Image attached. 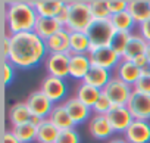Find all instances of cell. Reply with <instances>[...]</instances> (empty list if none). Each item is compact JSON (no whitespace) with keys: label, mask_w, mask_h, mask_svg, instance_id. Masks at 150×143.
<instances>
[{"label":"cell","mask_w":150,"mask_h":143,"mask_svg":"<svg viewBox=\"0 0 150 143\" xmlns=\"http://www.w3.org/2000/svg\"><path fill=\"white\" fill-rule=\"evenodd\" d=\"M47 55L46 41L34 31L11 36V53L8 60L15 68L31 69L40 62H44Z\"/></svg>","instance_id":"1"},{"label":"cell","mask_w":150,"mask_h":143,"mask_svg":"<svg viewBox=\"0 0 150 143\" xmlns=\"http://www.w3.org/2000/svg\"><path fill=\"white\" fill-rule=\"evenodd\" d=\"M3 18L9 36H13V34L34 31L38 15L31 2L16 0V2L8 3L6 8L3 5Z\"/></svg>","instance_id":"2"},{"label":"cell","mask_w":150,"mask_h":143,"mask_svg":"<svg viewBox=\"0 0 150 143\" xmlns=\"http://www.w3.org/2000/svg\"><path fill=\"white\" fill-rule=\"evenodd\" d=\"M68 5V22L66 27L71 33H87L91 24L94 22V18L91 15L90 2H83V0H75V2H66Z\"/></svg>","instance_id":"3"},{"label":"cell","mask_w":150,"mask_h":143,"mask_svg":"<svg viewBox=\"0 0 150 143\" xmlns=\"http://www.w3.org/2000/svg\"><path fill=\"white\" fill-rule=\"evenodd\" d=\"M132 92H134V89L129 84L124 83L122 80H119L115 75L108 83V86L103 89V93L110 99L113 106H127L131 99Z\"/></svg>","instance_id":"4"},{"label":"cell","mask_w":150,"mask_h":143,"mask_svg":"<svg viewBox=\"0 0 150 143\" xmlns=\"http://www.w3.org/2000/svg\"><path fill=\"white\" fill-rule=\"evenodd\" d=\"M90 60L91 65L94 66H100L109 71H115V68L118 66V63L122 60V56L119 53H116L112 46H99V47H91L90 53Z\"/></svg>","instance_id":"5"},{"label":"cell","mask_w":150,"mask_h":143,"mask_svg":"<svg viewBox=\"0 0 150 143\" xmlns=\"http://www.w3.org/2000/svg\"><path fill=\"white\" fill-rule=\"evenodd\" d=\"M116 30L113 28L110 19H102V21H94L91 27L88 28L87 34L91 40V47H99V46H110L112 38L115 36Z\"/></svg>","instance_id":"6"},{"label":"cell","mask_w":150,"mask_h":143,"mask_svg":"<svg viewBox=\"0 0 150 143\" xmlns=\"http://www.w3.org/2000/svg\"><path fill=\"white\" fill-rule=\"evenodd\" d=\"M69 53H49L44 59V68L47 75L66 78L69 77Z\"/></svg>","instance_id":"7"},{"label":"cell","mask_w":150,"mask_h":143,"mask_svg":"<svg viewBox=\"0 0 150 143\" xmlns=\"http://www.w3.org/2000/svg\"><path fill=\"white\" fill-rule=\"evenodd\" d=\"M40 90L54 103H60L62 100H66V95H68V84L63 78H57V77H50L46 75L44 80L40 84ZM63 103V102H62Z\"/></svg>","instance_id":"8"},{"label":"cell","mask_w":150,"mask_h":143,"mask_svg":"<svg viewBox=\"0 0 150 143\" xmlns=\"http://www.w3.org/2000/svg\"><path fill=\"white\" fill-rule=\"evenodd\" d=\"M27 106L30 108L31 114L41 118V120H46L49 118L52 109L54 108V103L38 89V90H34L28 95L27 100H25Z\"/></svg>","instance_id":"9"},{"label":"cell","mask_w":150,"mask_h":143,"mask_svg":"<svg viewBox=\"0 0 150 143\" xmlns=\"http://www.w3.org/2000/svg\"><path fill=\"white\" fill-rule=\"evenodd\" d=\"M127 106L129 112L132 114L134 120H140V121L150 120V95L149 93L132 92L131 99Z\"/></svg>","instance_id":"10"},{"label":"cell","mask_w":150,"mask_h":143,"mask_svg":"<svg viewBox=\"0 0 150 143\" xmlns=\"http://www.w3.org/2000/svg\"><path fill=\"white\" fill-rule=\"evenodd\" d=\"M106 117L113 128V133H125L134 122V117L129 112L128 106H112Z\"/></svg>","instance_id":"11"},{"label":"cell","mask_w":150,"mask_h":143,"mask_svg":"<svg viewBox=\"0 0 150 143\" xmlns=\"http://www.w3.org/2000/svg\"><path fill=\"white\" fill-rule=\"evenodd\" d=\"M63 105H65L68 114L71 115L72 121L75 122V125H80V124H83V122H86V121H90V118L93 117V115H91L93 109L88 108L87 105H84L80 99H77L75 96L68 97V99L63 102Z\"/></svg>","instance_id":"12"},{"label":"cell","mask_w":150,"mask_h":143,"mask_svg":"<svg viewBox=\"0 0 150 143\" xmlns=\"http://www.w3.org/2000/svg\"><path fill=\"white\" fill-rule=\"evenodd\" d=\"M91 66L93 65H91L88 55H71V58H69V77L77 80V81H84V78L87 77Z\"/></svg>","instance_id":"13"},{"label":"cell","mask_w":150,"mask_h":143,"mask_svg":"<svg viewBox=\"0 0 150 143\" xmlns=\"http://www.w3.org/2000/svg\"><path fill=\"white\" fill-rule=\"evenodd\" d=\"M128 143H150V122L134 120V122L124 133Z\"/></svg>","instance_id":"14"},{"label":"cell","mask_w":150,"mask_h":143,"mask_svg":"<svg viewBox=\"0 0 150 143\" xmlns=\"http://www.w3.org/2000/svg\"><path fill=\"white\" fill-rule=\"evenodd\" d=\"M88 133L97 140H106L113 134V128L106 115L93 114V117L88 121Z\"/></svg>","instance_id":"15"},{"label":"cell","mask_w":150,"mask_h":143,"mask_svg":"<svg viewBox=\"0 0 150 143\" xmlns=\"http://www.w3.org/2000/svg\"><path fill=\"white\" fill-rule=\"evenodd\" d=\"M143 73V69L138 68L132 60H127V59H122L118 66L115 68V77H118L119 80H122L124 83L129 84L131 87H134V84L137 83V80L140 78Z\"/></svg>","instance_id":"16"},{"label":"cell","mask_w":150,"mask_h":143,"mask_svg":"<svg viewBox=\"0 0 150 143\" xmlns=\"http://www.w3.org/2000/svg\"><path fill=\"white\" fill-rule=\"evenodd\" d=\"M46 47L49 53H69L71 50V31L62 28L49 40H46Z\"/></svg>","instance_id":"17"},{"label":"cell","mask_w":150,"mask_h":143,"mask_svg":"<svg viewBox=\"0 0 150 143\" xmlns=\"http://www.w3.org/2000/svg\"><path fill=\"white\" fill-rule=\"evenodd\" d=\"M38 16L44 18H56L66 6V2L62 0H35L31 2Z\"/></svg>","instance_id":"18"},{"label":"cell","mask_w":150,"mask_h":143,"mask_svg":"<svg viewBox=\"0 0 150 143\" xmlns=\"http://www.w3.org/2000/svg\"><path fill=\"white\" fill-rule=\"evenodd\" d=\"M112 77H113L112 71L93 65L83 83H87V84H90V86H93V87H96V89L103 92V89L108 86V83L112 80Z\"/></svg>","instance_id":"19"},{"label":"cell","mask_w":150,"mask_h":143,"mask_svg":"<svg viewBox=\"0 0 150 143\" xmlns=\"http://www.w3.org/2000/svg\"><path fill=\"white\" fill-rule=\"evenodd\" d=\"M63 27L59 24V21L56 18H44V16H38L34 33L41 38V40H49L52 36H54L57 31H60Z\"/></svg>","instance_id":"20"},{"label":"cell","mask_w":150,"mask_h":143,"mask_svg":"<svg viewBox=\"0 0 150 143\" xmlns=\"http://www.w3.org/2000/svg\"><path fill=\"white\" fill-rule=\"evenodd\" d=\"M49 120H50L60 131L69 130V128H75V122L72 121V118H71V115L68 114V111H66V108H65L63 103L54 105V108L52 109V112H50V115H49Z\"/></svg>","instance_id":"21"},{"label":"cell","mask_w":150,"mask_h":143,"mask_svg":"<svg viewBox=\"0 0 150 143\" xmlns=\"http://www.w3.org/2000/svg\"><path fill=\"white\" fill-rule=\"evenodd\" d=\"M31 117H33V114L25 102H16L8 109V120L12 124V127L30 122Z\"/></svg>","instance_id":"22"},{"label":"cell","mask_w":150,"mask_h":143,"mask_svg":"<svg viewBox=\"0 0 150 143\" xmlns=\"http://www.w3.org/2000/svg\"><path fill=\"white\" fill-rule=\"evenodd\" d=\"M102 90L87 84V83H80L77 90H75V97L80 99L84 105H87L88 108L93 109V106L96 105V102L99 100V97L102 96Z\"/></svg>","instance_id":"23"},{"label":"cell","mask_w":150,"mask_h":143,"mask_svg":"<svg viewBox=\"0 0 150 143\" xmlns=\"http://www.w3.org/2000/svg\"><path fill=\"white\" fill-rule=\"evenodd\" d=\"M127 11L134 18L137 25H140V24L146 22L147 19H150V5H149V0H129Z\"/></svg>","instance_id":"24"},{"label":"cell","mask_w":150,"mask_h":143,"mask_svg":"<svg viewBox=\"0 0 150 143\" xmlns=\"http://www.w3.org/2000/svg\"><path fill=\"white\" fill-rule=\"evenodd\" d=\"M91 40L87 33H71V55H88L91 50Z\"/></svg>","instance_id":"25"},{"label":"cell","mask_w":150,"mask_h":143,"mask_svg":"<svg viewBox=\"0 0 150 143\" xmlns=\"http://www.w3.org/2000/svg\"><path fill=\"white\" fill-rule=\"evenodd\" d=\"M146 47H147V41L137 33V34H132L129 41H128V46L122 55V59H127V60H134L137 59L138 56L141 55H146Z\"/></svg>","instance_id":"26"},{"label":"cell","mask_w":150,"mask_h":143,"mask_svg":"<svg viewBox=\"0 0 150 143\" xmlns=\"http://www.w3.org/2000/svg\"><path fill=\"white\" fill-rule=\"evenodd\" d=\"M59 133L60 130L49 118H46L37 127V142L38 143H56Z\"/></svg>","instance_id":"27"},{"label":"cell","mask_w":150,"mask_h":143,"mask_svg":"<svg viewBox=\"0 0 150 143\" xmlns=\"http://www.w3.org/2000/svg\"><path fill=\"white\" fill-rule=\"evenodd\" d=\"M12 133L21 143H33L37 140V127L33 122H25L12 127Z\"/></svg>","instance_id":"28"},{"label":"cell","mask_w":150,"mask_h":143,"mask_svg":"<svg viewBox=\"0 0 150 143\" xmlns=\"http://www.w3.org/2000/svg\"><path fill=\"white\" fill-rule=\"evenodd\" d=\"M110 22L113 25V28L116 31H132V28L137 25L134 18L129 15L128 11H124L121 14H116V15H112L110 16Z\"/></svg>","instance_id":"29"},{"label":"cell","mask_w":150,"mask_h":143,"mask_svg":"<svg viewBox=\"0 0 150 143\" xmlns=\"http://www.w3.org/2000/svg\"><path fill=\"white\" fill-rule=\"evenodd\" d=\"M90 9L94 21H102V19H110L112 14L109 11L108 0H91L90 2Z\"/></svg>","instance_id":"30"},{"label":"cell","mask_w":150,"mask_h":143,"mask_svg":"<svg viewBox=\"0 0 150 143\" xmlns=\"http://www.w3.org/2000/svg\"><path fill=\"white\" fill-rule=\"evenodd\" d=\"M131 36H132V33H129V31H116L113 38H112V43H110L112 49L122 56L127 46H128V41H129Z\"/></svg>","instance_id":"31"},{"label":"cell","mask_w":150,"mask_h":143,"mask_svg":"<svg viewBox=\"0 0 150 143\" xmlns=\"http://www.w3.org/2000/svg\"><path fill=\"white\" fill-rule=\"evenodd\" d=\"M112 106H113V103L110 102V99L105 93H102V96L99 97V100L93 106V112L97 115H108V112L112 109Z\"/></svg>","instance_id":"32"},{"label":"cell","mask_w":150,"mask_h":143,"mask_svg":"<svg viewBox=\"0 0 150 143\" xmlns=\"http://www.w3.org/2000/svg\"><path fill=\"white\" fill-rule=\"evenodd\" d=\"M134 92H140V93H149L150 95V71L144 69L140 78L137 80V83L134 84Z\"/></svg>","instance_id":"33"},{"label":"cell","mask_w":150,"mask_h":143,"mask_svg":"<svg viewBox=\"0 0 150 143\" xmlns=\"http://www.w3.org/2000/svg\"><path fill=\"white\" fill-rule=\"evenodd\" d=\"M56 143H81V137H80V133L75 128H69V130H63L59 133Z\"/></svg>","instance_id":"34"},{"label":"cell","mask_w":150,"mask_h":143,"mask_svg":"<svg viewBox=\"0 0 150 143\" xmlns=\"http://www.w3.org/2000/svg\"><path fill=\"white\" fill-rule=\"evenodd\" d=\"M2 73H3V83H5V86L11 84L13 81V77H15V66L9 60H3Z\"/></svg>","instance_id":"35"},{"label":"cell","mask_w":150,"mask_h":143,"mask_svg":"<svg viewBox=\"0 0 150 143\" xmlns=\"http://www.w3.org/2000/svg\"><path fill=\"white\" fill-rule=\"evenodd\" d=\"M108 5H109V11H110L112 15L121 14V12L128 9V2L127 0H108Z\"/></svg>","instance_id":"36"},{"label":"cell","mask_w":150,"mask_h":143,"mask_svg":"<svg viewBox=\"0 0 150 143\" xmlns=\"http://www.w3.org/2000/svg\"><path fill=\"white\" fill-rule=\"evenodd\" d=\"M138 34L147 41L150 43V19H147L146 22L138 25Z\"/></svg>","instance_id":"37"},{"label":"cell","mask_w":150,"mask_h":143,"mask_svg":"<svg viewBox=\"0 0 150 143\" xmlns=\"http://www.w3.org/2000/svg\"><path fill=\"white\" fill-rule=\"evenodd\" d=\"M9 53H11V36L6 34L3 37V41H2V56H3V60L9 59Z\"/></svg>","instance_id":"38"},{"label":"cell","mask_w":150,"mask_h":143,"mask_svg":"<svg viewBox=\"0 0 150 143\" xmlns=\"http://www.w3.org/2000/svg\"><path fill=\"white\" fill-rule=\"evenodd\" d=\"M132 62H134L138 68H141L143 71H144V69H147V68H149V63H150V60H149V58H147L146 55L138 56V58H137V59H134Z\"/></svg>","instance_id":"39"},{"label":"cell","mask_w":150,"mask_h":143,"mask_svg":"<svg viewBox=\"0 0 150 143\" xmlns=\"http://www.w3.org/2000/svg\"><path fill=\"white\" fill-rule=\"evenodd\" d=\"M3 143H21V142L16 139V136L12 133V130H8L3 134Z\"/></svg>","instance_id":"40"},{"label":"cell","mask_w":150,"mask_h":143,"mask_svg":"<svg viewBox=\"0 0 150 143\" xmlns=\"http://www.w3.org/2000/svg\"><path fill=\"white\" fill-rule=\"evenodd\" d=\"M108 143H128L124 137H113V139H110Z\"/></svg>","instance_id":"41"},{"label":"cell","mask_w":150,"mask_h":143,"mask_svg":"<svg viewBox=\"0 0 150 143\" xmlns=\"http://www.w3.org/2000/svg\"><path fill=\"white\" fill-rule=\"evenodd\" d=\"M146 56H147L149 60H150V43H147V47H146Z\"/></svg>","instance_id":"42"},{"label":"cell","mask_w":150,"mask_h":143,"mask_svg":"<svg viewBox=\"0 0 150 143\" xmlns=\"http://www.w3.org/2000/svg\"><path fill=\"white\" fill-rule=\"evenodd\" d=\"M147 69H149V71H150V63H149V68H147Z\"/></svg>","instance_id":"43"},{"label":"cell","mask_w":150,"mask_h":143,"mask_svg":"<svg viewBox=\"0 0 150 143\" xmlns=\"http://www.w3.org/2000/svg\"><path fill=\"white\" fill-rule=\"evenodd\" d=\"M149 5H150V0H149Z\"/></svg>","instance_id":"44"}]
</instances>
